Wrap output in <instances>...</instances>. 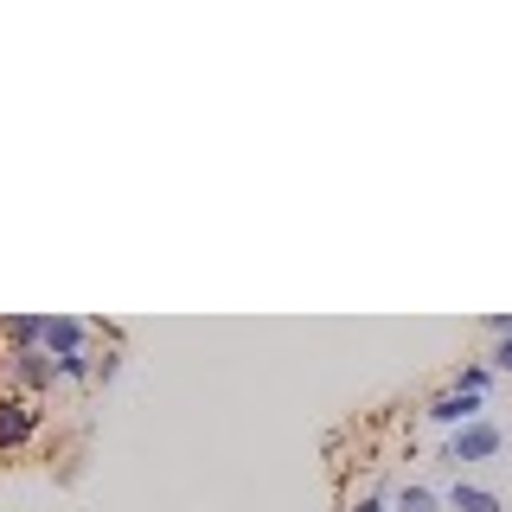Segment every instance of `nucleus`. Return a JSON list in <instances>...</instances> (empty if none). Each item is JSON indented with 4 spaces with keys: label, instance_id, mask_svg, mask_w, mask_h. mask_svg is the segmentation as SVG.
<instances>
[{
    "label": "nucleus",
    "instance_id": "1",
    "mask_svg": "<svg viewBox=\"0 0 512 512\" xmlns=\"http://www.w3.org/2000/svg\"><path fill=\"white\" fill-rule=\"evenodd\" d=\"M0 378H7V391L13 397H45L58 384V359L45 346H32V352H0Z\"/></svg>",
    "mask_w": 512,
    "mask_h": 512
},
{
    "label": "nucleus",
    "instance_id": "2",
    "mask_svg": "<svg viewBox=\"0 0 512 512\" xmlns=\"http://www.w3.org/2000/svg\"><path fill=\"white\" fill-rule=\"evenodd\" d=\"M32 436H39V410H32V397H13V391H0V455L26 448Z\"/></svg>",
    "mask_w": 512,
    "mask_h": 512
},
{
    "label": "nucleus",
    "instance_id": "12",
    "mask_svg": "<svg viewBox=\"0 0 512 512\" xmlns=\"http://www.w3.org/2000/svg\"><path fill=\"white\" fill-rule=\"evenodd\" d=\"M346 512H384V500H359V506H346Z\"/></svg>",
    "mask_w": 512,
    "mask_h": 512
},
{
    "label": "nucleus",
    "instance_id": "10",
    "mask_svg": "<svg viewBox=\"0 0 512 512\" xmlns=\"http://www.w3.org/2000/svg\"><path fill=\"white\" fill-rule=\"evenodd\" d=\"M116 378H122V352H103L96 372H90V384H116Z\"/></svg>",
    "mask_w": 512,
    "mask_h": 512
},
{
    "label": "nucleus",
    "instance_id": "4",
    "mask_svg": "<svg viewBox=\"0 0 512 512\" xmlns=\"http://www.w3.org/2000/svg\"><path fill=\"white\" fill-rule=\"evenodd\" d=\"M52 359H77L90 352V320H71V314H45V340H39Z\"/></svg>",
    "mask_w": 512,
    "mask_h": 512
},
{
    "label": "nucleus",
    "instance_id": "3",
    "mask_svg": "<svg viewBox=\"0 0 512 512\" xmlns=\"http://www.w3.org/2000/svg\"><path fill=\"white\" fill-rule=\"evenodd\" d=\"M500 442L506 436L480 416V423H461L455 436H448V461H493V455H500Z\"/></svg>",
    "mask_w": 512,
    "mask_h": 512
},
{
    "label": "nucleus",
    "instance_id": "11",
    "mask_svg": "<svg viewBox=\"0 0 512 512\" xmlns=\"http://www.w3.org/2000/svg\"><path fill=\"white\" fill-rule=\"evenodd\" d=\"M487 365H493V372H512V333H500V352H493Z\"/></svg>",
    "mask_w": 512,
    "mask_h": 512
},
{
    "label": "nucleus",
    "instance_id": "7",
    "mask_svg": "<svg viewBox=\"0 0 512 512\" xmlns=\"http://www.w3.org/2000/svg\"><path fill=\"white\" fill-rule=\"evenodd\" d=\"M448 506H455V512H506V506H500V493L468 487V480H455V487H448Z\"/></svg>",
    "mask_w": 512,
    "mask_h": 512
},
{
    "label": "nucleus",
    "instance_id": "6",
    "mask_svg": "<svg viewBox=\"0 0 512 512\" xmlns=\"http://www.w3.org/2000/svg\"><path fill=\"white\" fill-rule=\"evenodd\" d=\"M45 340V314H0V346L7 352H32Z\"/></svg>",
    "mask_w": 512,
    "mask_h": 512
},
{
    "label": "nucleus",
    "instance_id": "5",
    "mask_svg": "<svg viewBox=\"0 0 512 512\" xmlns=\"http://www.w3.org/2000/svg\"><path fill=\"white\" fill-rule=\"evenodd\" d=\"M429 423H442V429H461V423H480V397L468 391H442V397H429L423 404Z\"/></svg>",
    "mask_w": 512,
    "mask_h": 512
},
{
    "label": "nucleus",
    "instance_id": "8",
    "mask_svg": "<svg viewBox=\"0 0 512 512\" xmlns=\"http://www.w3.org/2000/svg\"><path fill=\"white\" fill-rule=\"evenodd\" d=\"M487 384H493V365H461L448 391H468V397H480V391H487Z\"/></svg>",
    "mask_w": 512,
    "mask_h": 512
},
{
    "label": "nucleus",
    "instance_id": "9",
    "mask_svg": "<svg viewBox=\"0 0 512 512\" xmlns=\"http://www.w3.org/2000/svg\"><path fill=\"white\" fill-rule=\"evenodd\" d=\"M397 512H442V500L429 487H404V493H397Z\"/></svg>",
    "mask_w": 512,
    "mask_h": 512
}]
</instances>
